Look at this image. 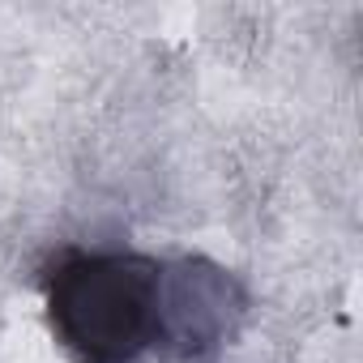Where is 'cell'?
Returning a JSON list of instances; mask_svg holds the SVG:
<instances>
[{"label": "cell", "mask_w": 363, "mask_h": 363, "mask_svg": "<svg viewBox=\"0 0 363 363\" xmlns=\"http://www.w3.org/2000/svg\"><path fill=\"white\" fill-rule=\"evenodd\" d=\"M231 282L210 265H175L162 269L158 286V342H171V354H189L214 346L223 333ZM154 342V346H158Z\"/></svg>", "instance_id": "7a4b0ae2"}, {"label": "cell", "mask_w": 363, "mask_h": 363, "mask_svg": "<svg viewBox=\"0 0 363 363\" xmlns=\"http://www.w3.org/2000/svg\"><path fill=\"white\" fill-rule=\"evenodd\" d=\"M162 265L133 252H73L48 278V316L77 363H133L158 342Z\"/></svg>", "instance_id": "6da1fadb"}]
</instances>
